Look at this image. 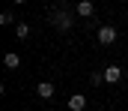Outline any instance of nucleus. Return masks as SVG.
<instances>
[{"instance_id": "10", "label": "nucleus", "mask_w": 128, "mask_h": 111, "mask_svg": "<svg viewBox=\"0 0 128 111\" xmlns=\"http://www.w3.org/2000/svg\"><path fill=\"white\" fill-rule=\"evenodd\" d=\"M0 24H12V12H3L0 15Z\"/></svg>"}, {"instance_id": "5", "label": "nucleus", "mask_w": 128, "mask_h": 111, "mask_svg": "<svg viewBox=\"0 0 128 111\" xmlns=\"http://www.w3.org/2000/svg\"><path fill=\"white\" fill-rule=\"evenodd\" d=\"M119 78H122V69H119V66H107V69H104V81H107V84H116Z\"/></svg>"}, {"instance_id": "1", "label": "nucleus", "mask_w": 128, "mask_h": 111, "mask_svg": "<svg viewBox=\"0 0 128 111\" xmlns=\"http://www.w3.org/2000/svg\"><path fill=\"white\" fill-rule=\"evenodd\" d=\"M51 24L60 27V30H72L74 27V15L72 12H63V9H54L51 12Z\"/></svg>"}, {"instance_id": "8", "label": "nucleus", "mask_w": 128, "mask_h": 111, "mask_svg": "<svg viewBox=\"0 0 128 111\" xmlns=\"http://www.w3.org/2000/svg\"><path fill=\"white\" fill-rule=\"evenodd\" d=\"M15 36H18V39H27V36H30V24H24V21H21V24L15 27Z\"/></svg>"}, {"instance_id": "6", "label": "nucleus", "mask_w": 128, "mask_h": 111, "mask_svg": "<svg viewBox=\"0 0 128 111\" xmlns=\"http://www.w3.org/2000/svg\"><path fill=\"white\" fill-rule=\"evenodd\" d=\"M86 108V99L80 96V93H74L72 99H68V111H84Z\"/></svg>"}, {"instance_id": "11", "label": "nucleus", "mask_w": 128, "mask_h": 111, "mask_svg": "<svg viewBox=\"0 0 128 111\" xmlns=\"http://www.w3.org/2000/svg\"><path fill=\"white\" fill-rule=\"evenodd\" d=\"M12 3H18V6H21V3H27V0H12Z\"/></svg>"}, {"instance_id": "4", "label": "nucleus", "mask_w": 128, "mask_h": 111, "mask_svg": "<svg viewBox=\"0 0 128 111\" xmlns=\"http://www.w3.org/2000/svg\"><path fill=\"white\" fill-rule=\"evenodd\" d=\"M54 90H57V87H54V81H39V87H36V93H39L42 99H51V96H54Z\"/></svg>"}, {"instance_id": "2", "label": "nucleus", "mask_w": 128, "mask_h": 111, "mask_svg": "<svg viewBox=\"0 0 128 111\" xmlns=\"http://www.w3.org/2000/svg\"><path fill=\"white\" fill-rule=\"evenodd\" d=\"M116 36H119V33H116V27H110V24L98 27V42H101V45H113Z\"/></svg>"}, {"instance_id": "3", "label": "nucleus", "mask_w": 128, "mask_h": 111, "mask_svg": "<svg viewBox=\"0 0 128 111\" xmlns=\"http://www.w3.org/2000/svg\"><path fill=\"white\" fill-rule=\"evenodd\" d=\"M74 12H78L80 18H92V12H96V6H92L90 0H80V3L74 6Z\"/></svg>"}, {"instance_id": "7", "label": "nucleus", "mask_w": 128, "mask_h": 111, "mask_svg": "<svg viewBox=\"0 0 128 111\" xmlns=\"http://www.w3.org/2000/svg\"><path fill=\"white\" fill-rule=\"evenodd\" d=\"M3 63H6V69H18L21 66V57L15 51H9V54H3Z\"/></svg>"}, {"instance_id": "9", "label": "nucleus", "mask_w": 128, "mask_h": 111, "mask_svg": "<svg viewBox=\"0 0 128 111\" xmlns=\"http://www.w3.org/2000/svg\"><path fill=\"white\" fill-rule=\"evenodd\" d=\"M90 84H92V87L104 84V72H92V75H90Z\"/></svg>"}]
</instances>
